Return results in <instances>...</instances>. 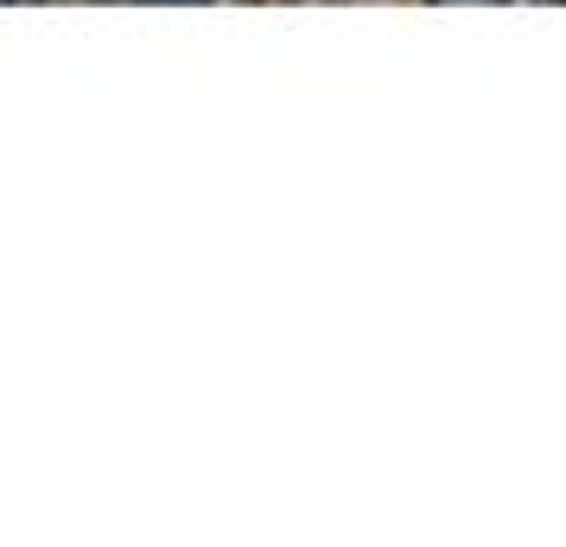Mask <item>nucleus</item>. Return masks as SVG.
Wrapping results in <instances>:
<instances>
[{
	"label": "nucleus",
	"mask_w": 566,
	"mask_h": 547,
	"mask_svg": "<svg viewBox=\"0 0 566 547\" xmlns=\"http://www.w3.org/2000/svg\"><path fill=\"white\" fill-rule=\"evenodd\" d=\"M0 7H32V0H0Z\"/></svg>",
	"instance_id": "1"
},
{
	"label": "nucleus",
	"mask_w": 566,
	"mask_h": 547,
	"mask_svg": "<svg viewBox=\"0 0 566 547\" xmlns=\"http://www.w3.org/2000/svg\"><path fill=\"white\" fill-rule=\"evenodd\" d=\"M179 7H191V0H179Z\"/></svg>",
	"instance_id": "2"
}]
</instances>
